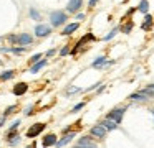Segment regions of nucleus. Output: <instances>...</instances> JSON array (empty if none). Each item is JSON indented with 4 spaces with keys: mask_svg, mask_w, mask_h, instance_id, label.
I'll use <instances>...</instances> for the list:
<instances>
[{
    "mask_svg": "<svg viewBox=\"0 0 154 148\" xmlns=\"http://www.w3.org/2000/svg\"><path fill=\"white\" fill-rule=\"evenodd\" d=\"M7 38H8V41H10L12 45H20V46L30 45V43L33 41V38H32L28 33H22V35H8Z\"/></svg>",
    "mask_w": 154,
    "mask_h": 148,
    "instance_id": "nucleus-1",
    "label": "nucleus"
},
{
    "mask_svg": "<svg viewBox=\"0 0 154 148\" xmlns=\"http://www.w3.org/2000/svg\"><path fill=\"white\" fill-rule=\"evenodd\" d=\"M68 20L66 13L61 12V10H57V12H51L50 13V22H51V26H61L65 25V22Z\"/></svg>",
    "mask_w": 154,
    "mask_h": 148,
    "instance_id": "nucleus-2",
    "label": "nucleus"
},
{
    "mask_svg": "<svg viewBox=\"0 0 154 148\" xmlns=\"http://www.w3.org/2000/svg\"><path fill=\"white\" fill-rule=\"evenodd\" d=\"M124 112H126L124 107H116V109H113L111 112H108L106 118L116 122V123H121V120H123V117H124Z\"/></svg>",
    "mask_w": 154,
    "mask_h": 148,
    "instance_id": "nucleus-3",
    "label": "nucleus"
},
{
    "mask_svg": "<svg viewBox=\"0 0 154 148\" xmlns=\"http://www.w3.org/2000/svg\"><path fill=\"white\" fill-rule=\"evenodd\" d=\"M45 127H47L45 123H33V125H32V127L27 130V133H25V135H27L28 138H33V137H37L38 133H42V132L45 130Z\"/></svg>",
    "mask_w": 154,
    "mask_h": 148,
    "instance_id": "nucleus-4",
    "label": "nucleus"
},
{
    "mask_svg": "<svg viewBox=\"0 0 154 148\" xmlns=\"http://www.w3.org/2000/svg\"><path fill=\"white\" fill-rule=\"evenodd\" d=\"M48 33H51V28L48 25H40V23H38V25L35 26V35H37L38 38H45V36H48Z\"/></svg>",
    "mask_w": 154,
    "mask_h": 148,
    "instance_id": "nucleus-5",
    "label": "nucleus"
},
{
    "mask_svg": "<svg viewBox=\"0 0 154 148\" xmlns=\"http://www.w3.org/2000/svg\"><path fill=\"white\" fill-rule=\"evenodd\" d=\"M83 7V0H68L66 10L70 13H78V10Z\"/></svg>",
    "mask_w": 154,
    "mask_h": 148,
    "instance_id": "nucleus-6",
    "label": "nucleus"
},
{
    "mask_svg": "<svg viewBox=\"0 0 154 148\" xmlns=\"http://www.w3.org/2000/svg\"><path fill=\"white\" fill-rule=\"evenodd\" d=\"M75 148H98V147L91 141L90 137H81L80 140H78V143H76Z\"/></svg>",
    "mask_w": 154,
    "mask_h": 148,
    "instance_id": "nucleus-7",
    "label": "nucleus"
},
{
    "mask_svg": "<svg viewBox=\"0 0 154 148\" xmlns=\"http://www.w3.org/2000/svg\"><path fill=\"white\" fill-rule=\"evenodd\" d=\"M106 132H108V130L103 127V125H101V123H98V125H94V127L90 130V133L93 135V137H96V138H104Z\"/></svg>",
    "mask_w": 154,
    "mask_h": 148,
    "instance_id": "nucleus-8",
    "label": "nucleus"
},
{
    "mask_svg": "<svg viewBox=\"0 0 154 148\" xmlns=\"http://www.w3.org/2000/svg\"><path fill=\"white\" fill-rule=\"evenodd\" d=\"M27 91H28V84H27V82H18V84H15L14 89H12L14 95H23Z\"/></svg>",
    "mask_w": 154,
    "mask_h": 148,
    "instance_id": "nucleus-9",
    "label": "nucleus"
},
{
    "mask_svg": "<svg viewBox=\"0 0 154 148\" xmlns=\"http://www.w3.org/2000/svg\"><path fill=\"white\" fill-rule=\"evenodd\" d=\"M75 135H76L75 132H70V133H66L60 141H57V147H58V148H61V147H65V145H68V143H70V141L75 138Z\"/></svg>",
    "mask_w": 154,
    "mask_h": 148,
    "instance_id": "nucleus-10",
    "label": "nucleus"
},
{
    "mask_svg": "<svg viewBox=\"0 0 154 148\" xmlns=\"http://www.w3.org/2000/svg\"><path fill=\"white\" fill-rule=\"evenodd\" d=\"M42 145H43L45 148H48V147H51V145H57V137H55L53 133H50V135H47V137L43 138V141H42Z\"/></svg>",
    "mask_w": 154,
    "mask_h": 148,
    "instance_id": "nucleus-11",
    "label": "nucleus"
},
{
    "mask_svg": "<svg viewBox=\"0 0 154 148\" xmlns=\"http://www.w3.org/2000/svg\"><path fill=\"white\" fill-rule=\"evenodd\" d=\"M47 66V59H40L38 62H35V64H32V68H30V72L32 74H37L38 71H40L42 68H45Z\"/></svg>",
    "mask_w": 154,
    "mask_h": 148,
    "instance_id": "nucleus-12",
    "label": "nucleus"
},
{
    "mask_svg": "<svg viewBox=\"0 0 154 148\" xmlns=\"http://www.w3.org/2000/svg\"><path fill=\"white\" fill-rule=\"evenodd\" d=\"M108 64V59L104 58V56H100V58H96L93 62H91V68H103V66Z\"/></svg>",
    "mask_w": 154,
    "mask_h": 148,
    "instance_id": "nucleus-13",
    "label": "nucleus"
},
{
    "mask_svg": "<svg viewBox=\"0 0 154 148\" xmlns=\"http://www.w3.org/2000/svg\"><path fill=\"white\" fill-rule=\"evenodd\" d=\"M151 26H152V16L146 13V16H144V22H143V25H141V28H143L144 31H147V30H151Z\"/></svg>",
    "mask_w": 154,
    "mask_h": 148,
    "instance_id": "nucleus-14",
    "label": "nucleus"
},
{
    "mask_svg": "<svg viewBox=\"0 0 154 148\" xmlns=\"http://www.w3.org/2000/svg\"><path fill=\"white\" fill-rule=\"evenodd\" d=\"M78 26H80L78 23H70V25L65 26V30L61 31V35H71L73 31H76V30H78Z\"/></svg>",
    "mask_w": 154,
    "mask_h": 148,
    "instance_id": "nucleus-15",
    "label": "nucleus"
},
{
    "mask_svg": "<svg viewBox=\"0 0 154 148\" xmlns=\"http://www.w3.org/2000/svg\"><path fill=\"white\" fill-rule=\"evenodd\" d=\"M129 99H131V100H147L149 97H147V95L144 94L143 91H139V92H134V94H131Z\"/></svg>",
    "mask_w": 154,
    "mask_h": 148,
    "instance_id": "nucleus-16",
    "label": "nucleus"
},
{
    "mask_svg": "<svg viewBox=\"0 0 154 148\" xmlns=\"http://www.w3.org/2000/svg\"><path fill=\"white\" fill-rule=\"evenodd\" d=\"M137 10H139L141 13H144V15H146V13L149 12V2H147V0H141L139 5H137Z\"/></svg>",
    "mask_w": 154,
    "mask_h": 148,
    "instance_id": "nucleus-17",
    "label": "nucleus"
},
{
    "mask_svg": "<svg viewBox=\"0 0 154 148\" xmlns=\"http://www.w3.org/2000/svg\"><path fill=\"white\" fill-rule=\"evenodd\" d=\"M101 125H103L106 130H114V128L118 127V123L116 122H113V120H109V118H106V120H103L101 122Z\"/></svg>",
    "mask_w": 154,
    "mask_h": 148,
    "instance_id": "nucleus-18",
    "label": "nucleus"
},
{
    "mask_svg": "<svg viewBox=\"0 0 154 148\" xmlns=\"http://www.w3.org/2000/svg\"><path fill=\"white\" fill-rule=\"evenodd\" d=\"M118 31H119V28H113V30H111V31L106 35V36H104V41H109V39H113L114 36L118 35Z\"/></svg>",
    "mask_w": 154,
    "mask_h": 148,
    "instance_id": "nucleus-19",
    "label": "nucleus"
},
{
    "mask_svg": "<svg viewBox=\"0 0 154 148\" xmlns=\"http://www.w3.org/2000/svg\"><path fill=\"white\" fill-rule=\"evenodd\" d=\"M14 76H15L14 71H4V74L0 76V79H2V81H8V79H12Z\"/></svg>",
    "mask_w": 154,
    "mask_h": 148,
    "instance_id": "nucleus-20",
    "label": "nucleus"
},
{
    "mask_svg": "<svg viewBox=\"0 0 154 148\" xmlns=\"http://www.w3.org/2000/svg\"><path fill=\"white\" fill-rule=\"evenodd\" d=\"M133 22H128L126 23V25H123V26H121V31H123V33H126V35H128V33H131V30H133Z\"/></svg>",
    "mask_w": 154,
    "mask_h": 148,
    "instance_id": "nucleus-21",
    "label": "nucleus"
},
{
    "mask_svg": "<svg viewBox=\"0 0 154 148\" xmlns=\"http://www.w3.org/2000/svg\"><path fill=\"white\" fill-rule=\"evenodd\" d=\"M30 16H32V18H33V20H37V22H38V20H40V13H38V12H37V10H35V8H30Z\"/></svg>",
    "mask_w": 154,
    "mask_h": 148,
    "instance_id": "nucleus-22",
    "label": "nucleus"
},
{
    "mask_svg": "<svg viewBox=\"0 0 154 148\" xmlns=\"http://www.w3.org/2000/svg\"><path fill=\"white\" fill-rule=\"evenodd\" d=\"M83 107H85V102H80V104H76L73 109H71V114H76V112H78V110H81Z\"/></svg>",
    "mask_w": 154,
    "mask_h": 148,
    "instance_id": "nucleus-23",
    "label": "nucleus"
},
{
    "mask_svg": "<svg viewBox=\"0 0 154 148\" xmlns=\"http://www.w3.org/2000/svg\"><path fill=\"white\" fill-rule=\"evenodd\" d=\"M40 59H42V54L38 53V54H33V56L30 58V62H32V64H35V62H38Z\"/></svg>",
    "mask_w": 154,
    "mask_h": 148,
    "instance_id": "nucleus-24",
    "label": "nucleus"
},
{
    "mask_svg": "<svg viewBox=\"0 0 154 148\" xmlns=\"http://www.w3.org/2000/svg\"><path fill=\"white\" fill-rule=\"evenodd\" d=\"M68 53H70V48H68V46H63V48L60 49V56H66Z\"/></svg>",
    "mask_w": 154,
    "mask_h": 148,
    "instance_id": "nucleus-25",
    "label": "nucleus"
},
{
    "mask_svg": "<svg viewBox=\"0 0 154 148\" xmlns=\"http://www.w3.org/2000/svg\"><path fill=\"white\" fill-rule=\"evenodd\" d=\"M80 91H81L80 87H70V89H68V94H73V92H80Z\"/></svg>",
    "mask_w": 154,
    "mask_h": 148,
    "instance_id": "nucleus-26",
    "label": "nucleus"
},
{
    "mask_svg": "<svg viewBox=\"0 0 154 148\" xmlns=\"http://www.w3.org/2000/svg\"><path fill=\"white\" fill-rule=\"evenodd\" d=\"M98 2H100V0H90V2H88V7H90V8H93Z\"/></svg>",
    "mask_w": 154,
    "mask_h": 148,
    "instance_id": "nucleus-27",
    "label": "nucleus"
},
{
    "mask_svg": "<svg viewBox=\"0 0 154 148\" xmlns=\"http://www.w3.org/2000/svg\"><path fill=\"white\" fill-rule=\"evenodd\" d=\"M55 53H57V49H53V48H51V49H48V51H47V56H48V58H51V56H53Z\"/></svg>",
    "mask_w": 154,
    "mask_h": 148,
    "instance_id": "nucleus-28",
    "label": "nucleus"
},
{
    "mask_svg": "<svg viewBox=\"0 0 154 148\" xmlns=\"http://www.w3.org/2000/svg\"><path fill=\"white\" fill-rule=\"evenodd\" d=\"M15 109H17V107H15V105H12V107H8V109H7V110H5V114H4V117H5V115H8V114H10V112H12V110H15Z\"/></svg>",
    "mask_w": 154,
    "mask_h": 148,
    "instance_id": "nucleus-29",
    "label": "nucleus"
},
{
    "mask_svg": "<svg viewBox=\"0 0 154 148\" xmlns=\"http://www.w3.org/2000/svg\"><path fill=\"white\" fill-rule=\"evenodd\" d=\"M33 112H32V105H28L27 107V112H25V115H32Z\"/></svg>",
    "mask_w": 154,
    "mask_h": 148,
    "instance_id": "nucleus-30",
    "label": "nucleus"
},
{
    "mask_svg": "<svg viewBox=\"0 0 154 148\" xmlns=\"http://www.w3.org/2000/svg\"><path fill=\"white\" fill-rule=\"evenodd\" d=\"M85 18V13H76V20H83Z\"/></svg>",
    "mask_w": 154,
    "mask_h": 148,
    "instance_id": "nucleus-31",
    "label": "nucleus"
},
{
    "mask_svg": "<svg viewBox=\"0 0 154 148\" xmlns=\"http://www.w3.org/2000/svg\"><path fill=\"white\" fill-rule=\"evenodd\" d=\"M25 148H37V143H32V145H28V147H25Z\"/></svg>",
    "mask_w": 154,
    "mask_h": 148,
    "instance_id": "nucleus-32",
    "label": "nucleus"
},
{
    "mask_svg": "<svg viewBox=\"0 0 154 148\" xmlns=\"http://www.w3.org/2000/svg\"><path fill=\"white\" fill-rule=\"evenodd\" d=\"M152 115H154V110H152Z\"/></svg>",
    "mask_w": 154,
    "mask_h": 148,
    "instance_id": "nucleus-33",
    "label": "nucleus"
}]
</instances>
